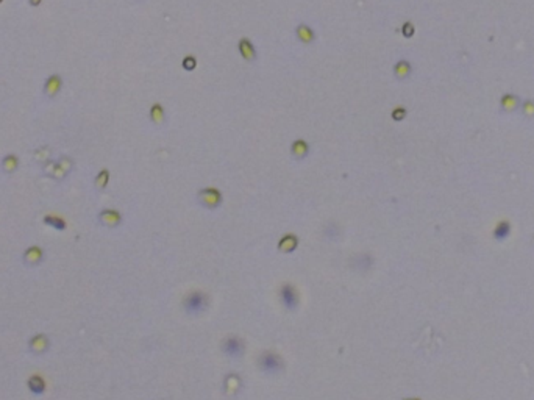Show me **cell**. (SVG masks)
Returning <instances> with one entry per match:
<instances>
[{"label":"cell","mask_w":534,"mask_h":400,"mask_svg":"<svg viewBox=\"0 0 534 400\" xmlns=\"http://www.w3.org/2000/svg\"><path fill=\"white\" fill-rule=\"evenodd\" d=\"M294 35L297 38V41L303 45H311L316 42V30L311 27L310 23H304V22H300L295 25V30H294Z\"/></svg>","instance_id":"obj_10"},{"label":"cell","mask_w":534,"mask_h":400,"mask_svg":"<svg viewBox=\"0 0 534 400\" xmlns=\"http://www.w3.org/2000/svg\"><path fill=\"white\" fill-rule=\"evenodd\" d=\"M406 116H408V110H406L404 107H395L392 111H391V117L394 122H401L406 119Z\"/></svg>","instance_id":"obj_28"},{"label":"cell","mask_w":534,"mask_h":400,"mask_svg":"<svg viewBox=\"0 0 534 400\" xmlns=\"http://www.w3.org/2000/svg\"><path fill=\"white\" fill-rule=\"evenodd\" d=\"M220 348H222V352L228 357V358H241L242 355H244V352H245V344H244V341L239 338V336H235V335H232V336H226L223 341H222V345H220Z\"/></svg>","instance_id":"obj_5"},{"label":"cell","mask_w":534,"mask_h":400,"mask_svg":"<svg viewBox=\"0 0 534 400\" xmlns=\"http://www.w3.org/2000/svg\"><path fill=\"white\" fill-rule=\"evenodd\" d=\"M135 2H145V0H135Z\"/></svg>","instance_id":"obj_33"},{"label":"cell","mask_w":534,"mask_h":400,"mask_svg":"<svg viewBox=\"0 0 534 400\" xmlns=\"http://www.w3.org/2000/svg\"><path fill=\"white\" fill-rule=\"evenodd\" d=\"M401 400H422V398H419V397H404Z\"/></svg>","instance_id":"obj_32"},{"label":"cell","mask_w":534,"mask_h":400,"mask_svg":"<svg viewBox=\"0 0 534 400\" xmlns=\"http://www.w3.org/2000/svg\"><path fill=\"white\" fill-rule=\"evenodd\" d=\"M30 4H32L33 7H36V5H39V4H41V0H30Z\"/></svg>","instance_id":"obj_31"},{"label":"cell","mask_w":534,"mask_h":400,"mask_svg":"<svg viewBox=\"0 0 534 400\" xmlns=\"http://www.w3.org/2000/svg\"><path fill=\"white\" fill-rule=\"evenodd\" d=\"M341 233V229L338 227L336 223H328L325 227V236H329L332 239H336Z\"/></svg>","instance_id":"obj_29"},{"label":"cell","mask_w":534,"mask_h":400,"mask_svg":"<svg viewBox=\"0 0 534 400\" xmlns=\"http://www.w3.org/2000/svg\"><path fill=\"white\" fill-rule=\"evenodd\" d=\"M208 304H210L208 295L203 291H198V289L188 292L186 297L183 298V302H182L183 310L188 314H200V313H203L208 308Z\"/></svg>","instance_id":"obj_3"},{"label":"cell","mask_w":534,"mask_h":400,"mask_svg":"<svg viewBox=\"0 0 534 400\" xmlns=\"http://www.w3.org/2000/svg\"><path fill=\"white\" fill-rule=\"evenodd\" d=\"M289 150H291V158H292L294 161L300 163V161L307 160V158L310 157V154H311V145H310V142H308L307 139L297 138V139L292 141Z\"/></svg>","instance_id":"obj_9"},{"label":"cell","mask_w":534,"mask_h":400,"mask_svg":"<svg viewBox=\"0 0 534 400\" xmlns=\"http://www.w3.org/2000/svg\"><path fill=\"white\" fill-rule=\"evenodd\" d=\"M61 79L58 77V75H52V77H48V80L45 82V88H44V92L47 97H54L60 92L61 89Z\"/></svg>","instance_id":"obj_21"},{"label":"cell","mask_w":534,"mask_h":400,"mask_svg":"<svg viewBox=\"0 0 534 400\" xmlns=\"http://www.w3.org/2000/svg\"><path fill=\"white\" fill-rule=\"evenodd\" d=\"M110 183V170L108 169H101L97 172L95 179H94V186L98 189V191H104Z\"/></svg>","instance_id":"obj_23"},{"label":"cell","mask_w":534,"mask_h":400,"mask_svg":"<svg viewBox=\"0 0 534 400\" xmlns=\"http://www.w3.org/2000/svg\"><path fill=\"white\" fill-rule=\"evenodd\" d=\"M0 4H2V0H0Z\"/></svg>","instance_id":"obj_34"},{"label":"cell","mask_w":534,"mask_h":400,"mask_svg":"<svg viewBox=\"0 0 534 400\" xmlns=\"http://www.w3.org/2000/svg\"><path fill=\"white\" fill-rule=\"evenodd\" d=\"M373 264V260L369 254H358L353 258V269L358 272H367Z\"/></svg>","instance_id":"obj_18"},{"label":"cell","mask_w":534,"mask_h":400,"mask_svg":"<svg viewBox=\"0 0 534 400\" xmlns=\"http://www.w3.org/2000/svg\"><path fill=\"white\" fill-rule=\"evenodd\" d=\"M17 167H19V160H17V157H16V155L10 154V155L4 157V160H2V169H4L7 173H13V172H16V169H17Z\"/></svg>","instance_id":"obj_24"},{"label":"cell","mask_w":534,"mask_h":400,"mask_svg":"<svg viewBox=\"0 0 534 400\" xmlns=\"http://www.w3.org/2000/svg\"><path fill=\"white\" fill-rule=\"evenodd\" d=\"M278 295H279V302H282V305L288 311L297 310L298 302H300V297H298V292H297L294 285H291V283L282 285V286H279V289H278Z\"/></svg>","instance_id":"obj_4"},{"label":"cell","mask_w":534,"mask_h":400,"mask_svg":"<svg viewBox=\"0 0 534 400\" xmlns=\"http://www.w3.org/2000/svg\"><path fill=\"white\" fill-rule=\"evenodd\" d=\"M60 166L69 173V172L72 170V167H73V161H72L70 158H61V160H60Z\"/></svg>","instance_id":"obj_30"},{"label":"cell","mask_w":534,"mask_h":400,"mask_svg":"<svg viewBox=\"0 0 534 400\" xmlns=\"http://www.w3.org/2000/svg\"><path fill=\"white\" fill-rule=\"evenodd\" d=\"M520 111H522V114H523L525 117H528V119H534V100H532V98L522 100Z\"/></svg>","instance_id":"obj_25"},{"label":"cell","mask_w":534,"mask_h":400,"mask_svg":"<svg viewBox=\"0 0 534 400\" xmlns=\"http://www.w3.org/2000/svg\"><path fill=\"white\" fill-rule=\"evenodd\" d=\"M298 244H300V239H298L297 235H294V233H286V235H283L282 238H279L276 247H278V250H279L282 254H292L294 250H297Z\"/></svg>","instance_id":"obj_16"},{"label":"cell","mask_w":534,"mask_h":400,"mask_svg":"<svg viewBox=\"0 0 534 400\" xmlns=\"http://www.w3.org/2000/svg\"><path fill=\"white\" fill-rule=\"evenodd\" d=\"M98 222L104 225V227H108V229H116L119 227V225L122 223L123 217L120 214V211L117 210H113V208H105L101 210L97 216Z\"/></svg>","instance_id":"obj_11"},{"label":"cell","mask_w":534,"mask_h":400,"mask_svg":"<svg viewBox=\"0 0 534 400\" xmlns=\"http://www.w3.org/2000/svg\"><path fill=\"white\" fill-rule=\"evenodd\" d=\"M400 32H401L403 38H406V39H411V38L416 35V27H414V23H413L411 20H406V22H403V23H401V29H400Z\"/></svg>","instance_id":"obj_26"},{"label":"cell","mask_w":534,"mask_h":400,"mask_svg":"<svg viewBox=\"0 0 534 400\" xmlns=\"http://www.w3.org/2000/svg\"><path fill=\"white\" fill-rule=\"evenodd\" d=\"M257 364H258V369L266 375H276L285 367L283 358L276 352H273V350H264V352H261L258 355Z\"/></svg>","instance_id":"obj_1"},{"label":"cell","mask_w":534,"mask_h":400,"mask_svg":"<svg viewBox=\"0 0 534 400\" xmlns=\"http://www.w3.org/2000/svg\"><path fill=\"white\" fill-rule=\"evenodd\" d=\"M197 202L201 208H205L208 211H216L217 208H220V205L223 204V194L220 189L208 186V188H201L198 189L197 195Z\"/></svg>","instance_id":"obj_2"},{"label":"cell","mask_w":534,"mask_h":400,"mask_svg":"<svg viewBox=\"0 0 534 400\" xmlns=\"http://www.w3.org/2000/svg\"><path fill=\"white\" fill-rule=\"evenodd\" d=\"M392 73H394V77H395L398 82L408 80V79L411 77V73H413V64H411V61L404 60V58L395 61V64H394V67H392Z\"/></svg>","instance_id":"obj_14"},{"label":"cell","mask_w":534,"mask_h":400,"mask_svg":"<svg viewBox=\"0 0 534 400\" xmlns=\"http://www.w3.org/2000/svg\"><path fill=\"white\" fill-rule=\"evenodd\" d=\"M50 345H52V342H50V338L45 335V333H36L33 335L29 342H27V348L29 352L36 355V357H41V355H45L48 350H50Z\"/></svg>","instance_id":"obj_6"},{"label":"cell","mask_w":534,"mask_h":400,"mask_svg":"<svg viewBox=\"0 0 534 400\" xmlns=\"http://www.w3.org/2000/svg\"><path fill=\"white\" fill-rule=\"evenodd\" d=\"M44 258H45V252L39 245H30V247L25 248L23 254H22V261L29 267H36V266L42 264Z\"/></svg>","instance_id":"obj_7"},{"label":"cell","mask_w":534,"mask_h":400,"mask_svg":"<svg viewBox=\"0 0 534 400\" xmlns=\"http://www.w3.org/2000/svg\"><path fill=\"white\" fill-rule=\"evenodd\" d=\"M182 67H183L186 72L195 70V67H197V58H195L194 55H186V57H183V60H182Z\"/></svg>","instance_id":"obj_27"},{"label":"cell","mask_w":534,"mask_h":400,"mask_svg":"<svg viewBox=\"0 0 534 400\" xmlns=\"http://www.w3.org/2000/svg\"><path fill=\"white\" fill-rule=\"evenodd\" d=\"M242 389V380L238 373H226L223 379V392L228 397H235Z\"/></svg>","instance_id":"obj_13"},{"label":"cell","mask_w":534,"mask_h":400,"mask_svg":"<svg viewBox=\"0 0 534 400\" xmlns=\"http://www.w3.org/2000/svg\"><path fill=\"white\" fill-rule=\"evenodd\" d=\"M520 105H522V98L517 94L504 92L500 97V108L503 113H516L517 110H520Z\"/></svg>","instance_id":"obj_12"},{"label":"cell","mask_w":534,"mask_h":400,"mask_svg":"<svg viewBox=\"0 0 534 400\" xmlns=\"http://www.w3.org/2000/svg\"><path fill=\"white\" fill-rule=\"evenodd\" d=\"M42 220H44L45 225H48V227H52L55 230H60V232L67 229L66 220L63 217H60V216H55V214H47V216H44Z\"/></svg>","instance_id":"obj_22"},{"label":"cell","mask_w":534,"mask_h":400,"mask_svg":"<svg viewBox=\"0 0 534 400\" xmlns=\"http://www.w3.org/2000/svg\"><path fill=\"white\" fill-rule=\"evenodd\" d=\"M44 172L48 175V177H52L55 180H63L66 177V170L60 166V163H55V161H47L44 164Z\"/></svg>","instance_id":"obj_20"},{"label":"cell","mask_w":534,"mask_h":400,"mask_svg":"<svg viewBox=\"0 0 534 400\" xmlns=\"http://www.w3.org/2000/svg\"><path fill=\"white\" fill-rule=\"evenodd\" d=\"M27 388L32 394L35 395H42L47 391V383L45 379L39 373H32L30 377L27 379Z\"/></svg>","instance_id":"obj_17"},{"label":"cell","mask_w":534,"mask_h":400,"mask_svg":"<svg viewBox=\"0 0 534 400\" xmlns=\"http://www.w3.org/2000/svg\"><path fill=\"white\" fill-rule=\"evenodd\" d=\"M238 54L241 55V58L247 63H257L258 60V50L247 36L239 38L238 41Z\"/></svg>","instance_id":"obj_8"},{"label":"cell","mask_w":534,"mask_h":400,"mask_svg":"<svg viewBox=\"0 0 534 400\" xmlns=\"http://www.w3.org/2000/svg\"><path fill=\"white\" fill-rule=\"evenodd\" d=\"M511 230H513V227H511V222H510V220H506V219H503V220L497 222V225H495V229H494L492 235H494V238H495L497 241H504L507 236L511 235Z\"/></svg>","instance_id":"obj_19"},{"label":"cell","mask_w":534,"mask_h":400,"mask_svg":"<svg viewBox=\"0 0 534 400\" xmlns=\"http://www.w3.org/2000/svg\"><path fill=\"white\" fill-rule=\"evenodd\" d=\"M148 119L150 122L157 125V127H164L166 125V120H167V116H166V108L163 107V104L160 102H155L150 105V110H148Z\"/></svg>","instance_id":"obj_15"}]
</instances>
